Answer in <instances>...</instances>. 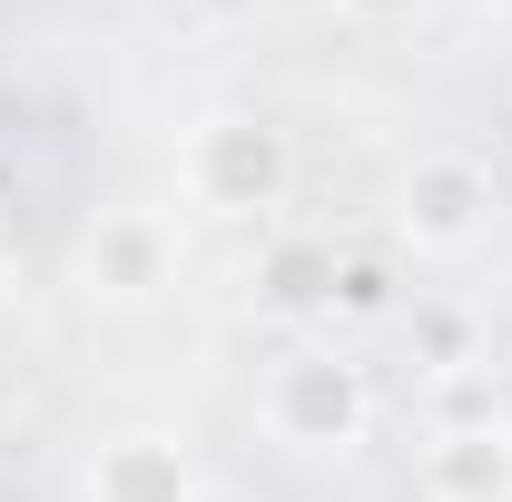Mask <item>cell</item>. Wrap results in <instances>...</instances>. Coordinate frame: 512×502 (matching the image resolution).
I'll use <instances>...</instances> for the list:
<instances>
[{"label":"cell","instance_id":"1","mask_svg":"<svg viewBox=\"0 0 512 502\" xmlns=\"http://www.w3.org/2000/svg\"><path fill=\"white\" fill-rule=\"evenodd\" d=\"M178 178L217 217H266V207H286V188H296V138L276 119H247V109L197 119L188 148H178Z\"/></svg>","mask_w":512,"mask_h":502},{"label":"cell","instance_id":"2","mask_svg":"<svg viewBox=\"0 0 512 502\" xmlns=\"http://www.w3.org/2000/svg\"><path fill=\"white\" fill-rule=\"evenodd\" d=\"M266 434L296 443V453H355L375 434V384L365 365H345L335 345H306L266 375Z\"/></svg>","mask_w":512,"mask_h":502},{"label":"cell","instance_id":"3","mask_svg":"<svg viewBox=\"0 0 512 502\" xmlns=\"http://www.w3.org/2000/svg\"><path fill=\"white\" fill-rule=\"evenodd\" d=\"M493 168L483 158H463V148H434V158H414L404 168V188H394V237L414 256H473L493 237Z\"/></svg>","mask_w":512,"mask_h":502},{"label":"cell","instance_id":"4","mask_svg":"<svg viewBox=\"0 0 512 502\" xmlns=\"http://www.w3.org/2000/svg\"><path fill=\"white\" fill-rule=\"evenodd\" d=\"M79 276H89V296H109V306H148V296L178 276L168 217H148V207H99V227L79 237Z\"/></svg>","mask_w":512,"mask_h":502},{"label":"cell","instance_id":"5","mask_svg":"<svg viewBox=\"0 0 512 502\" xmlns=\"http://www.w3.org/2000/svg\"><path fill=\"white\" fill-rule=\"evenodd\" d=\"M207 483H197L188 443L168 434H109L99 453H89V502H197Z\"/></svg>","mask_w":512,"mask_h":502},{"label":"cell","instance_id":"6","mask_svg":"<svg viewBox=\"0 0 512 502\" xmlns=\"http://www.w3.org/2000/svg\"><path fill=\"white\" fill-rule=\"evenodd\" d=\"M424 502H512V424L424 443Z\"/></svg>","mask_w":512,"mask_h":502},{"label":"cell","instance_id":"7","mask_svg":"<svg viewBox=\"0 0 512 502\" xmlns=\"http://www.w3.org/2000/svg\"><path fill=\"white\" fill-rule=\"evenodd\" d=\"M335 266L345 256L325 247V237H306V227H286V237H266L256 247V306L266 315H335Z\"/></svg>","mask_w":512,"mask_h":502},{"label":"cell","instance_id":"8","mask_svg":"<svg viewBox=\"0 0 512 502\" xmlns=\"http://www.w3.org/2000/svg\"><path fill=\"white\" fill-rule=\"evenodd\" d=\"M414 365H424V384L483 365V355H473V315L463 306H414Z\"/></svg>","mask_w":512,"mask_h":502},{"label":"cell","instance_id":"9","mask_svg":"<svg viewBox=\"0 0 512 502\" xmlns=\"http://www.w3.org/2000/svg\"><path fill=\"white\" fill-rule=\"evenodd\" d=\"M473 424H503V394H493V365H463V375H434V434H473Z\"/></svg>","mask_w":512,"mask_h":502},{"label":"cell","instance_id":"10","mask_svg":"<svg viewBox=\"0 0 512 502\" xmlns=\"http://www.w3.org/2000/svg\"><path fill=\"white\" fill-rule=\"evenodd\" d=\"M335 315H394V276L365 266V256H345L335 266Z\"/></svg>","mask_w":512,"mask_h":502},{"label":"cell","instance_id":"11","mask_svg":"<svg viewBox=\"0 0 512 502\" xmlns=\"http://www.w3.org/2000/svg\"><path fill=\"white\" fill-rule=\"evenodd\" d=\"M345 10H355V20H414L424 0H345Z\"/></svg>","mask_w":512,"mask_h":502},{"label":"cell","instance_id":"12","mask_svg":"<svg viewBox=\"0 0 512 502\" xmlns=\"http://www.w3.org/2000/svg\"><path fill=\"white\" fill-rule=\"evenodd\" d=\"M10 276H20V266H10V237H0V296H10Z\"/></svg>","mask_w":512,"mask_h":502},{"label":"cell","instance_id":"13","mask_svg":"<svg viewBox=\"0 0 512 502\" xmlns=\"http://www.w3.org/2000/svg\"><path fill=\"white\" fill-rule=\"evenodd\" d=\"M463 10H512V0H463Z\"/></svg>","mask_w":512,"mask_h":502},{"label":"cell","instance_id":"14","mask_svg":"<svg viewBox=\"0 0 512 502\" xmlns=\"http://www.w3.org/2000/svg\"><path fill=\"white\" fill-rule=\"evenodd\" d=\"M197 502H237V493H197Z\"/></svg>","mask_w":512,"mask_h":502}]
</instances>
